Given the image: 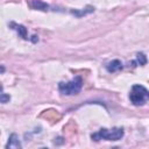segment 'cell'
<instances>
[{
	"instance_id": "obj_1",
	"label": "cell",
	"mask_w": 149,
	"mask_h": 149,
	"mask_svg": "<svg viewBox=\"0 0 149 149\" xmlns=\"http://www.w3.org/2000/svg\"><path fill=\"white\" fill-rule=\"evenodd\" d=\"M123 136V129L120 127H114L112 129L101 128L98 133H94L91 135V139L94 141L100 140H107V141H119Z\"/></svg>"
},
{
	"instance_id": "obj_2",
	"label": "cell",
	"mask_w": 149,
	"mask_h": 149,
	"mask_svg": "<svg viewBox=\"0 0 149 149\" xmlns=\"http://www.w3.org/2000/svg\"><path fill=\"white\" fill-rule=\"evenodd\" d=\"M81 86H83V79L79 76H77L68 83H59L58 88H59L62 94L73 95V94H78L80 92Z\"/></svg>"
},
{
	"instance_id": "obj_3",
	"label": "cell",
	"mask_w": 149,
	"mask_h": 149,
	"mask_svg": "<svg viewBox=\"0 0 149 149\" xmlns=\"http://www.w3.org/2000/svg\"><path fill=\"white\" fill-rule=\"evenodd\" d=\"M129 99L135 106H141L144 104L146 99H149V92L142 85H134L132 87Z\"/></svg>"
},
{
	"instance_id": "obj_4",
	"label": "cell",
	"mask_w": 149,
	"mask_h": 149,
	"mask_svg": "<svg viewBox=\"0 0 149 149\" xmlns=\"http://www.w3.org/2000/svg\"><path fill=\"white\" fill-rule=\"evenodd\" d=\"M7 149H20L21 148V143L16 136V134H12L9 136V140H8V143L6 146Z\"/></svg>"
},
{
	"instance_id": "obj_5",
	"label": "cell",
	"mask_w": 149,
	"mask_h": 149,
	"mask_svg": "<svg viewBox=\"0 0 149 149\" xmlns=\"http://www.w3.org/2000/svg\"><path fill=\"white\" fill-rule=\"evenodd\" d=\"M106 69H107L108 72H116V71L122 69V63L119 59H114V61H112L107 64Z\"/></svg>"
},
{
	"instance_id": "obj_6",
	"label": "cell",
	"mask_w": 149,
	"mask_h": 149,
	"mask_svg": "<svg viewBox=\"0 0 149 149\" xmlns=\"http://www.w3.org/2000/svg\"><path fill=\"white\" fill-rule=\"evenodd\" d=\"M31 6L35 9H40V10H47L49 8V5L44 1H42V0H33Z\"/></svg>"
},
{
	"instance_id": "obj_7",
	"label": "cell",
	"mask_w": 149,
	"mask_h": 149,
	"mask_svg": "<svg viewBox=\"0 0 149 149\" xmlns=\"http://www.w3.org/2000/svg\"><path fill=\"white\" fill-rule=\"evenodd\" d=\"M136 59H137V63L140 65H146L147 64V56L143 52H139L136 55Z\"/></svg>"
},
{
	"instance_id": "obj_8",
	"label": "cell",
	"mask_w": 149,
	"mask_h": 149,
	"mask_svg": "<svg viewBox=\"0 0 149 149\" xmlns=\"http://www.w3.org/2000/svg\"><path fill=\"white\" fill-rule=\"evenodd\" d=\"M16 30H17V33H19V35L22 37V38H28L27 37V29L22 26V24H19V26H16Z\"/></svg>"
},
{
	"instance_id": "obj_9",
	"label": "cell",
	"mask_w": 149,
	"mask_h": 149,
	"mask_svg": "<svg viewBox=\"0 0 149 149\" xmlns=\"http://www.w3.org/2000/svg\"><path fill=\"white\" fill-rule=\"evenodd\" d=\"M10 100V95L9 94H6V93H1L0 94V101L2 102V104H6V102H8Z\"/></svg>"
}]
</instances>
